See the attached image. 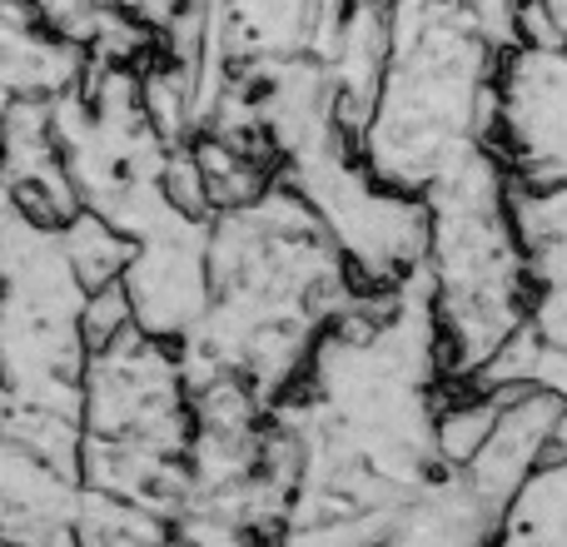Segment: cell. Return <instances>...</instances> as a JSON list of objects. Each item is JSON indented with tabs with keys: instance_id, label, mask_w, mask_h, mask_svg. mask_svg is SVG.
Instances as JSON below:
<instances>
[{
	"instance_id": "obj_2",
	"label": "cell",
	"mask_w": 567,
	"mask_h": 547,
	"mask_svg": "<svg viewBox=\"0 0 567 547\" xmlns=\"http://www.w3.org/2000/svg\"><path fill=\"white\" fill-rule=\"evenodd\" d=\"M359 293L313 209L275 175L255 199L209 215V303L175 343L185 383L235 373L259 403H279Z\"/></svg>"
},
{
	"instance_id": "obj_17",
	"label": "cell",
	"mask_w": 567,
	"mask_h": 547,
	"mask_svg": "<svg viewBox=\"0 0 567 547\" xmlns=\"http://www.w3.org/2000/svg\"><path fill=\"white\" fill-rule=\"evenodd\" d=\"M553 30V45H567V0H533Z\"/></svg>"
},
{
	"instance_id": "obj_7",
	"label": "cell",
	"mask_w": 567,
	"mask_h": 547,
	"mask_svg": "<svg viewBox=\"0 0 567 547\" xmlns=\"http://www.w3.org/2000/svg\"><path fill=\"white\" fill-rule=\"evenodd\" d=\"M493 145L518 185L567 179V45L518 40L503 50Z\"/></svg>"
},
{
	"instance_id": "obj_8",
	"label": "cell",
	"mask_w": 567,
	"mask_h": 547,
	"mask_svg": "<svg viewBox=\"0 0 567 547\" xmlns=\"http://www.w3.org/2000/svg\"><path fill=\"white\" fill-rule=\"evenodd\" d=\"M120 283L140 329L179 343L209 303V219L179 215L175 225L135 239Z\"/></svg>"
},
{
	"instance_id": "obj_13",
	"label": "cell",
	"mask_w": 567,
	"mask_h": 547,
	"mask_svg": "<svg viewBox=\"0 0 567 547\" xmlns=\"http://www.w3.org/2000/svg\"><path fill=\"white\" fill-rule=\"evenodd\" d=\"M503 543H543L567 547V453H548L508 498L498 523Z\"/></svg>"
},
{
	"instance_id": "obj_11",
	"label": "cell",
	"mask_w": 567,
	"mask_h": 547,
	"mask_svg": "<svg viewBox=\"0 0 567 547\" xmlns=\"http://www.w3.org/2000/svg\"><path fill=\"white\" fill-rule=\"evenodd\" d=\"M513 225L528 249V323L543 343L567 349V179L563 185L513 179Z\"/></svg>"
},
{
	"instance_id": "obj_12",
	"label": "cell",
	"mask_w": 567,
	"mask_h": 547,
	"mask_svg": "<svg viewBox=\"0 0 567 547\" xmlns=\"http://www.w3.org/2000/svg\"><path fill=\"white\" fill-rule=\"evenodd\" d=\"M498 523H503V513L488 498H478L468 473L443 463L393 513L389 543H439V547L488 543V538H498Z\"/></svg>"
},
{
	"instance_id": "obj_14",
	"label": "cell",
	"mask_w": 567,
	"mask_h": 547,
	"mask_svg": "<svg viewBox=\"0 0 567 547\" xmlns=\"http://www.w3.org/2000/svg\"><path fill=\"white\" fill-rule=\"evenodd\" d=\"M60 239H65V255H70V265H75L85 289L115 283L120 274H125L130 255H135V245H130L115 225H105L100 215H90V209H80L70 225H60Z\"/></svg>"
},
{
	"instance_id": "obj_3",
	"label": "cell",
	"mask_w": 567,
	"mask_h": 547,
	"mask_svg": "<svg viewBox=\"0 0 567 547\" xmlns=\"http://www.w3.org/2000/svg\"><path fill=\"white\" fill-rule=\"evenodd\" d=\"M498 60L468 0H389V50L359 155L379 179L423 195L439 169L498 125Z\"/></svg>"
},
{
	"instance_id": "obj_6",
	"label": "cell",
	"mask_w": 567,
	"mask_h": 547,
	"mask_svg": "<svg viewBox=\"0 0 567 547\" xmlns=\"http://www.w3.org/2000/svg\"><path fill=\"white\" fill-rule=\"evenodd\" d=\"M284 185L299 189L323 235L333 239L343 269L359 289L383 293L423 265L429 249V205L413 189H399L363 165L359 145L343 140L309 159L279 165Z\"/></svg>"
},
{
	"instance_id": "obj_9",
	"label": "cell",
	"mask_w": 567,
	"mask_h": 547,
	"mask_svg": "<svg viewBox=\"0 0 567 547\" xmlns=\"http://www.w3.org/2000/svg\"><path fill=\"white\" fill-rule=\"evenodd\" d=\"M85 483L75 468L45 458L16 433H0V538L75 543Z\"/></svg>"
},
{
	"instance_id": "obj_1",
	"label": "cell",
	"mask_w": 567,
	"mask_h": 547,
	"mask_svg": "<svg viewBox=\"0 0 567 547\" xmlns=\"http://www.w3.org/2000/svg\"><path fill=\"white\" fill-rule=\"evenodd\" d=\"M453 389L423 265L393 289H363L309 353L269 419L299 448L279 538L389 543L393 513L443 468L439 409Z\"/></svg>"
},
{
	"instance_id": "obj_4",
	"label": "cell",
	"mask_w": 567,
	"mask_h": 547,
	"mask_svg": "<svg viewBox=\"0 0 567 547\" xmlns=\"http://www.w3.org/2000/svg\"><path fill=\"white\" fill-rule=\"evenodd\" d=\"M429 249L423 274L443 329L453 383H468L508 333L528 323V249L513 225V169L498 145H473L423 185Z\"/></svg>"
},
{
	"instance_id": "obj_16",
	"label": "cell",
	"mask_w": 567,
	"mask_h": 547,
	"mask_svg": "<svg viewBox=\"0 0 567 547\" xmlns=\"http://www.w3.org/2000/svg\"><path fill=\"white\" fill-rule=\"evenodd\" d=\"M115 6H120V10H130L135 20H145L150 30H159L179 6H185V0H115Z\"/></svg>"
},
{
	"instance_id": "obj_15",
	"label": "cell",
	"mask_w": 567,
	"mask_h": 547,
	"mask_svg": "<svg viewBox=\"0 0 567 547\" xmlns=\"http://www.w3.org/2000/svg\"><path fill=\"white\" fill-rule=\"evenodd\" d=\"M30 6L40 10V16L50 20V25L60 30V35L80 40V45H90V30H95L100 10H105V0H30Z\"/></svg>"
},
{
	"instance_id": "obj_10",
	"label": "cell",
	"mask_w": 567,
	"mask_h": 547,
	"mask_svg": "<svg viewBox=\"0 0 567 547\" xmlns=\"http://www.w3.org/2000/svg\"><path fill=\"white\" fill-rule=\"evenodd\" d=\"M558 413H563V399L553 389H543V383H508L503 389L498 419H493L488 438L463 463L478 498H488L498 513L508 508V498L528 483V473L553 453Z\"/></svg>"
},
{
	"instance_id": "obj_5",
	"label": "cell",
	"mask_w": 567,
	"mask_h": 547,
	"mask_svg": "<svg viewBox=\"0 0 567 547\" xmlns=\"http://www.w3.org/2000/svg\"><path fill=\"white\" fill-rule=\"evenodd\" d=\"M189 383L179 349L140 323L95 343L80 373V483L169 518L189 498Z\"/></svg>"
}]
</instances>
